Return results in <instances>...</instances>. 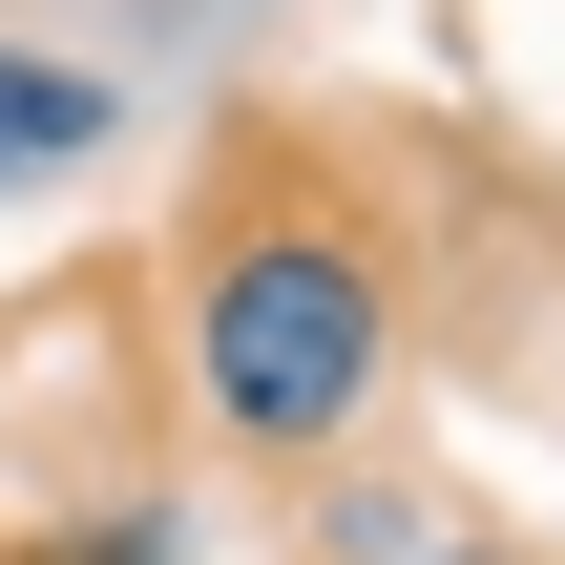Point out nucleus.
<instances>
[{"label": "nucleus", "mask_w": 565, "mask_h": 565, "mask_svg": "<svg viewBox=\"0 0 565 565\" xmlns=\"http://www.w3.org/2000/svg\"><path fill=\"white\" fill-rule=\"evenodd\" d=\"M105 126H126V84H105V63H42V42H0V189L84 168Z\"/></svg>", "instance_id": "2"}, {"label": "nucleus", "mask_w": 565, "mask_h": 565, "mask_svg": "<svg viewBox=\"0 0 565 565\" xmlns=\"http://www.w3.org/2000/svg\"><path fill=\"white\" fill-rule=\"evenodd\" d=\"M482 565H503V545H482Z\"/></svg>", "instance_id": "3"}, {"label": "nucleus", "mask_w": 565, "mask_h": 565, "mask_svg": "<svg viewBox=\"0 0 565 565\" xmlns=\"http://www.w3.org/2000/svg\"><path fill=\"white\" fill-rule=\"evenodd\" d=\"M398 377V252L315 189H252L210 252H189V398L231 461H335Z\"/></svg>", "instance_id": "1"}]
</instances>
